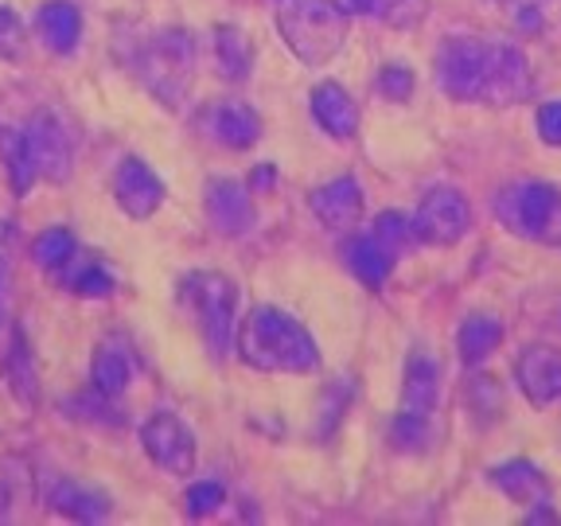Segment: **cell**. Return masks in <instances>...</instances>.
<instances>
[{
    "mask_svg": "<svg viewBox=\"0 0 561 526\" xmlns=\"http://www.w3.org/2000/svg\"><path fill=\"white\" fill-rule=\"evenodd\" d=\"M437 87L453 102L518 105L530 98V67L526 55L507 39H480V35H445L437 47Z\"/></svg>",
    "mask_w": 561,
    "mask_h": 526,
    "instance_id": "6da1fadb",
    "label": "cell"
},
{
    "mask_svg": "<svg viewBox=\"0 0 561 526\" xmlns=\"http://www.w3.org/2000/svg\"><path fill=\"white\" fill-rule=\"evenodd\" d=\"M238 359L262 375H312L320 370L316 335L277 305H257L238 328Z\"/></svg>",
    "mask_w": 561,
    "mask_h": 526,
    "instance_id": "7a4b0ae2",
    "label": "cell"
},
{
    "mask_svg": "<svg viewBox=\"0 0 561 526\" xmlns=\"http://www.w3.org/2000/svg\"><path fill=\"white\" fill-rule=\"evenodd\" d=\"M273 24L305 67H328L347 44V9L335 0H273Z\"/></svg>",
    "mask_w": 561,
    "mask_h": 526,
    "instance_id": "3957f363",
    "label": "cell"
},
{
    "mask_svg": "<svg viewBox=\"0 0 561 526\" xmlns=\"http://www.w3.org/2000/svg\"><path fill=\"white\" fill-rule=\"evenodd\" d=\"M129 62L152 98H160L168 110H180L195 79V39L184 27H152L133 47Z\"/></svg>",
    "mask_w": 561,
    "mask_h": 526,
    "instance_id": "277c9868",
    "label": "cell"
},
{
    "mask_svg": "<svg viewBox=\"0 0 561 526\" xmlns=\"http://www.w3.org/2000/svg\"><path fill=\"white\" fill-rule=\"evenodd\" d=\"M495 215L500 222L523 242L535 245H561V187L550 180H511L495 195Z\"/></svg>",
    "mask_w": 561,
    "mask_h": 526,
    "instance_id": "5b68a950",
    "label": "cell"
},
{
    "mask_svg": "<svg viewBox=\"0 0 561 526\" xmlns=\"http://www.w3.org/2000/svg\"><path fill=\"white\" fill-rule=\"evenodd\" d=\"M180 300H184L187 312L195 316L210 359H222V355L234 347V305H238L234 281H230L227 273L195 270L180 281Z\"/></svg>",
    "mask_w": 561,
    "mask_h": 526,
    "instance_id": "8992f818",
    "label": "cell"
},
{
    "mask_svg": "<svg viewBox=\"0 0 561 526\" xmlns=\"http://www.w3.org/2000/svg\"><path fill=\"white\" fill-rule=\"evenodd\" d=\"M140 448L168 476H187L195 468V453H199L192 425L184 418H175L172 410H157L140 425Z\"/></svg>",
    "mask_w": 561,
    "mask_h": 526,
    "instance_id": "52a82bcc",
    "label": "cell"
},
{
    "mask_svg": "<svg viewBox=\"0 0 561 526\" xmlns=\"http://www.w3.org/2000/svg\"><path fill=\"white\" fill-rule=\"evenodd\" d=\"M472 230V207L456 187H433L413 210V235L425 245H456Z\"/></svg>",
    "mask_w": 561,
    "mask_h": 526,
    "instance_id": "ba28073f",
    "label": "cell"
},
{
    "mask_svg": "<svg viewBox=\"0 0 561 526\" xmlns=\"http://www.w3.org/2000/svg\"><path fill=\"white\" fill-rule=\"evenodd\" d=\"M195 125L207 140L222 145L230 152H245L254 149L262 140V117H257L254 105L238 102V98H215L195 114Z\"/></svg>",
    "mask_w": 561,
    "mask_h": 526,
    "instance_id": "9c48e42d",
    "label": "cell"
},
{
    "mask_svg": "<svg viewBox=\"0 0 561 526\" xmlns=\"http://www.w3.org/2000/svg\"><path fill=\"white\" fill-rule=\"evenodd\" d=\"M203 210H207V222L215 235L222 238H242L254 230V199H250V184L234 180V175H219V180H207V192H203Z\"/></svg>",
    "mask_w": 561,
    "mask_h": 526,
    "instance_id": "30bf717a",
    "label": "cell"
},
{
    "mask_svg": "<svg viewBox=\"0 0 561 526\" xmlns=\"http://www.w3.org/2000/svg\"><path fill=\"white\" fill-rule=\"evenodd\" d=\"M110 192H114V203L133 222H149L152 215L164 207V180H160L140 157H125L122 164L114 168Z\"/></svg>",
    "mask_w": 561,
    "mask_h": 526,
    "instance_id": "8fae6325",
    "label": "cell"
},
{
    "mask_svg": "<svg viewBox=\"0 0 561 526\" xmlns=\"http://www.w3.org/2000/svg\"><path fill=\"white\" fill-rule=\"evenodd\" d=\"M27 145H32V160H35L39 180H51V184L70 180L75 152H70V133H67V125L59 122V114L39 110V114L27 122Z\"/></svg>",
    "mask_w": 561,
    "mask_h": 526,
    "instance_id": "7c38bea8",
    "label": "cell"
},
{
    "mask_svg": "<svg viewBox=\"0 0 561 526\" xmlns=\"http://www.w3.org/2000/svg\"><path fill=\"white\" fill-rule=\"evenodd\" d=\"M515 378L523 398L535 410L561 402V347H550V343L523 347V355L515 359Z\"/></svg>",
    "mask_w": 561,
    "mask_h": 526,
    "instance_id": "4fadbf2b",
    "label": "cell"
},
{
    "mask_svg": "<svg viewBox=\"0 0 561 526\" xmlns=\"http://www.w3.org/2000/svg\"><path fill=\"white\" fill-rule=\"evenodd\" d=\"M488 483L500 491V495H507L515 507H526V515L542 511L546 503H550V495H553L550 480H546L542 468H538L535 460H523V456L488 468Z\"/></svg>",
    "mask_w": 561,
    "mask_h": 526,
    "instance_id": "5bb4252c",
    "label": "cell"
},
{
    "mask_svg": "<svg viewBox=\"0 0 561 526\" xmlns=\"http://www.w3.org/2000/svg\"><path fill=\"white\" fill-rule=\"evenodd\" d=\"M308 207L328 230H351L363 219V187L355 175H335L308 195Z\"/></svg>",
    "mask_w": 561,
    "mask_h": 526,
    "instance_id": "9a60e30c",
    "label": "cell"
},
{
    "mask_svg": "<svg viewBox=\"0 0 561 526\" xmlns=\"http://www.w3.org/2000/svg\"><path fill=\"white\" fill-rule=\"evenodd\" d=\"M308 110L332 140H351L359 133V105L340 82H316L308 94Z\"/></svg>",
    "mask_w": 561,
    "mask_h": 526,
    "instance_id": "2e32d148",
    "label": "cell"
},
{
    "mask_svg": "<svg viewBox=\"0 0 561 526\" xmlns=\"http://www.w3.org/2000/svg\"><path fill=\"white\" fill-rule=\"evenodd\" d=\"M343 258H347L351 273H355L363 285H370V289H382L386 281H390V273H394V265L402 262V254L390 250L370 227L343 245Z\"/></svg>",
    "mask_w": 561,
    "mask_h": 526,
    "instance_id": "e0dca14e",
    "label": "cell"
},
{
    "mask_svg": "<svg viewBox=\"0 0 561 526\" xmlns=\"http://www.w3.org/2000/svg\"><path fill=\"white\" fill-rule=\"evenodd\" d=\"M437 405H440V359H433L430 351H413L402 375V413L433 418Z\"/></svg>",
    "mask_w": 561,
    "mask_h": 526,
    "instance_id": "ac0fdd59",
    "label": "cell"
},
{
    "mask_svg": "<svg viewBox=\"0 0 561 526\" xmlns=\"http://www.w3.org/2000/svg\"><path fill=\"white\" fill-rule=\"evenodd\" d=\"M35 32H39V44L51 55H75L82 39V12L75 0H47L35 12Z\"/></svg>",
    "mask_w": 561,
    "mask_h": 526,
    "instance_id": "d6986e66",
    "label": "cell"
},
{
    "mask_svg": "<svg viewBox=\"0 0 561 526\" xmlns=\"http://www.w3.org/2000/svg\"><path fill=\"white\" fill-rule=\"evenodd\" d=\"M51 277L59 281V289H70L75 297H87V300H105V297H114V289H117L114 273L105 270L98 258H82V250H75Z\"/></svg>",
    "mask_w": 561,
    "mask_h": 526,
    "instance_id": "ffe728a7",
    "label": "cell"
},
{
    "mask_svg": "<svg viewBox=\"0 0 561 526\" xmlns=\"http://www.w3.org/2000/svg\"><path fill=\"white\" fill-rule=\"evenodd\" d=\"M133 382V355L117 340H105L90 359V390L98 398H122Z\"/></svg>",
    "mask_w": 561,
    "mask_h": 526,
    "instance_id": "44dd1931",
    "label": "cell"
},
{
    "mask_svg": "<svg viewBox=\"0 0 561 526\" xmlns=\"http://www.w3.org/2000/svg\"><path fill=\"white\" fill-rule=\"evenodd\" d=\"M47 507L59 511V515L79 518V523H102V518H110V500L98 488L79 480H51Z\"/></svg>",
    "mask_w": 561,
    "mask_h": 526,
    "instance_id": "7402d4cb",
    "label": "cell"
},
{
    "mask_svg": "<svg viewBox=\"0 0 561 526\" xmlns=\"http://www.w3.org/2000/svg\"><path fill=\"white\" fill-rule=\"evenodd\" d=\"M503 324L495 316H468L465 324L456 328V351H460V363L465 367H480L488 363L503 343Z\"/></svg>",
    "mask_w": 561,
    "mask_h": 526,
    "instance_id": "603a6c76",
    "label": "cell"
},
{
    "mask_svg": "<svg viewBox=\"0 0 561 526\" xmlns=\"http://www.w3.org/2000/svg\"><path fill=\"white\" fill-rule=\"evenodd\" d=\"M0 160H4V172H9L12 192L16 195L32 192V184L39 180V172H35L27 129H16V125H4V129H0Z\"/></svg>",
    "mask_w": 561,
    "mask_h": 526,
    "instance_id": "cb8c5ba5",
    "label": "cell"
},
{
    "mask_svg": "<svg viewBox=\"0 0 561 526\" xmlns=\"http://www.w3.org/2000/svg\"><path fill=\"white\" fill-rule=\"evenodd\" d=\"M250 62H254V47L242 35V27L234 24H219L215 27V70H219L227 82H242L250 79Z\"/></svg>",
    "mask_w": 561,
    "mask_h": 526,
    "instance_id": "d4e9b609",
    "label": "cell"
},
{
    "mask_svg": "<svg viewBox=\"0 0 561 526\" xmlns=\"http://www.w3.org/2000/svg\"><path fill=\"white\" fill-rule=\"evenodd\" d=\"M351 12H363V16H375L390 27H413L425 16V0H343Z\"/></svg>",
    "mask_w": 561,
    "mask_h": 526,
    "instance_id": "484cf974",
    "label": "cell"
},
{
    "mask_svg": "<svg viewBox=\"0 0 561 526\" xmlns=\"http://www.w3.org/2000/svg\"><path fill=\"white\" fill-rule=\"evenodd\" d=\"M27 488H32V480H27L24 460L4 456L0 460V523H9V518L20 515V507L27 500Z\"/></svg>",
    "mask_w": 561,
    "mask_h": 526,
    "instance_id": "4316f807",
    "label": "cell"
},
{
    "mask_svg": "<svg viewBox=\"0 0 561 526\" xmlns=\"http://www.w3.org/2000/svg\"><path fill=\"white\" fill-rule=\"evenodd\" d=\"M75 250H79L75 235H70L67 227H51V230H44V235L32 242V262L39 265V270L55 273L70 254H75Z\"/></svg>",
    "mask_w": 561,
    "mask_h": 526,
    "instance_id": "83f0119b",
    "label": "cell"
},
{
    "mask_svg": "<svg viewBox=\"0 0 561 526\" xmlns=\"http://www.w3.org/2000/svg\"><path fill=\"white\" fill-rule=\"evenodd\" d=\"M4 370H9V386L16 390L20 402H35L39 386H35V367H32V355H27L24 335H16V340H12V351H9V359H4Z\"/></svg>",
    "mask_w": 561,
    "mask_h": 526,
    "instance_id": "f1b7e54d",
    "label": "cell"
},
{
    "mask_svg": "<svg viewBox=\"0 0 561 526\" xmlns=\"http://www.w3.org/2000/svg\"><path fill=\"white\" fill-rule=\"evenodd\" d=\"M390 441L402 453H421L425 441H430V418H417V413H398L394 425H390Z\"/></svg>",
    "mask_w": 561,
    "mask_h": 526,
    "instance_id": "f546056e",
    "label": "cell"
},
{
    "mask_svg": "<svg viewBox=\"0 0 561 526\" xmlns=\"http://www.w3.org/2000/svg\"><path fill=\"white\" fill-rule=\"evenodd\" d=\"M27 52V27L24 20L16 16L12 9L0 4V59L4 62H20Z\"/></svg>",
    "mask_w": 561,
    "mask_h": 526,
    "instance_id": "4dcf8cb0",
    "label": "cell"
},
{
    "mask_svg": "<svg viewBox=\"0 0 561 526\" xmlns=\"http://www.w3.org/2000/svg\"><path fill=\"white\" fill-rule=\"evenodd\" d=\"M222 503H227V488H222V483H215V480L192 483V488H187V495H184V511L192 518L215 515V511H219Z\"/></svg>",
    "mask_w": 561,
    "mask_h": 526,
    "instance_id": "1f68e13d",
    "label": "cell"
},
{
    "mask_svg": "<svg viewBox=\"0 0 561 526\" xmlns=\"http://www.w3.org/2000/svg\"><path fill=\"white\" fill-rule=\"evenodd\" d=\"M375 87H378V94H382L386 102H410V94H413V70L402 67V62H386V67L378 70Z\"/></svg>",
    "mask_w": 561,
    "mask_h": 526,
    "instance_id": "d6a6232c",
    "label": "cell"
},
{
    "mask_svg": "<svg viewBox=\"0 0 561 526\" xmlns=\"http://www.w3.org/2000/svg\"><path fill=\"white\" fill-rule=\"evenodd\" d=\"M538 137H542L550 149H561V102L538 105Z\"/></svg>",
    "mask_w": 561,
    "mask_h": 526,
    "instance_id": "836d02e7",
    "label": "cell"
},
{
    "mask_svg": "<svg viewBox=\"0 0 561 526\" xmlns=\"http://www.w3.org/2000/svg\"><path fill=\"white\" fill-rule=\"evenodd\" d=\"M273 175H277V172H273L270 164H262L257 172H250V180H245V184H250V192H254V187H270V184H273Z\"/></svg>",
    "mask_w": 561,
    "mask_h": 526,
    "instance_id": "e575fe53",
    "label": "cell"
}]
</instances>
